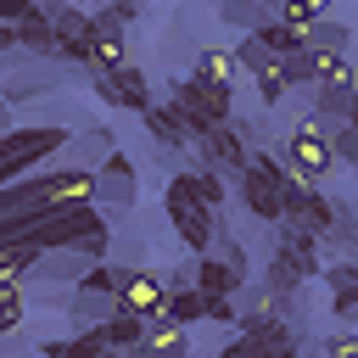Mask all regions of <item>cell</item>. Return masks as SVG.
Returning a JSON list of instances; mask_svg holds the SVG:
<instances>
[{"label": "cell", "mask_w": 358, "mask_h": 358, "mask_svg": "<svg viewBox=\"0 0 358 358\" xmlns=\"http://www.w3.org/2000/svg\"><path fill=\"white\" fill-rule=\"evenodd\" d=\"M218 252H224L235 268H246V252H241V241H229V235H224V241H218Z\"/></svg>", "instance_id": "cell-31"}, {"label": "cell", "mask_w": 358, "mask_h": 358, "mask_svg": "<svg viewBox=\"0 0 358 358\" xmlns=\"http://www.w3.org/2000/svg\"><path fill=\"white\" fill-rule=\"evenodd\" d=\"M90 263H101V257H90V252H78V246H50L45 257H39V280L45 285H78L84 274H90Z\"/></svg>", "instance_id": "cell-11"}, {"label": "cell", "mask_w": 358, "mask_h": 358, "mask_svg": "<svg viewBox=\"0 0 358 358\" xmlns=\"http://www.w3.org/2000/svg\"><path fill=\"white\" fill-rule=\"evenodd\" d=\"M207 319H213V324H241V308H235V296H213Z\"/></svg>", "instance_id": "cell-29"}, {"label": "cell", "mask_w": 358, "mask_h": 358, "mask_svg": "<svg viewBox=\"0 0 358 358\" xmlns=\"http://www.w3.org/2000/svg\"><path fill=\"white\" fill-rule=\"evenodd\" d=\"M207 308H213V296H207L201 285H173V291H168V302H162V319L201 324V319H207Z\"/></svg>", "instance_id": "cell-16"}, {"label": "cell", "mask_w": 358, "mask_h": 358, "mask_svg": "<svg viewBox=\"0 0 358 358\" xmlns=\"http://www.w3.org/2000/svg\"><path fill=\"white\" fill-rule=\"evenodd\" d=\"M196 73H201V78H213V84H229V90H235L241 56H235V50H201V56H196Z\"/></svg>", "instance_id": "cell-21"}, {"label": "cell", "mask_w": 358, "mask_h": 358, "mask_svg": "<svg viewBox=\"0 0 358 358\" xmlns=\"http://www.w3.org/2000/svg\"><path fill=\"white\" fill-rule=\"evenodd\" d=\"M112 151V129L106 123H95V129H78L73 140H67V151L62 157H73L78 168H101V157Z\"/></svg>", "instance_id": "cell-17"}, {"label": "cell", "mask_w": 358, "mask_h": 358, "mask_svg": "<svg viewBox=\"0 0 358 358\" xmlns=\"http://www.w3.org/2000/svg\"><path fill=\"white\" fill-rule=\"evenodd\" d=\"M319 347H324L330 358H358V336H324Z\"/></svg>", "instance_id": "cell-30"}, {"label": "cell", "mask_w": 358, "mask_h": 358, "mask_svg": "<svg viewBox=\"0 0 358 358\" xmlns=\"http://www.w3.org/2000/svg\"><path fill=\"white\" fill-rule=\"evenodd\" d=\"M117 308H123V302H117V291L90 285V280H78V285H73V296H67V319H73V330H95V324H106Z\"/></svg>", "instance_id": "cell-8"}, {"label": "cell", "mask_w": 358, "mask_h": 358, "mask_svg": "<svg viewBox=\"0 0 358 358\" xmlns=\"http://www.w3.org/2000/svg\"><path fill=\"white\" fill-rule=\"evenodd\" d=\"M129 62V45L123 39H95V56H90V73H112Z\"/></svg>", "instance_id": "cell-25"}, {"label": "cell", "mask_w": 358, "mask_h": 358, "mask_svg": "<svg viewBox=\"0 0 358 358\" xmlns=\"http://www.w3.org/2000/svg\"><path fill=\"white\" fill-rule=\"evenodd\" d=\"M330 313H336V319H347V324H358V285L330 291Z\"/></svg>", "instance_id": "cell-28"}, {"label": "cell", "mask_w": 358, "mask_h": 358, "mask_svg": "<svg viewBox=\"0 0 358 358\" xmlns=\"http://www.w3.org/2000/svg\"><path fill=\"white\" fill-rule=\"evenodd\" d=\"M145 313H129V308H117L106 324H101V336H106V347L112 352H140V341H145Z\"/></svg>", "instance_id": "cell-15"}, {"label": "cell", "mask_w": 358, "mask_h": 358, "mask_svg": "<svg viewBox=\"0 0 358 358\" xmlns=\"http://www.w3.org/2000/svg\"><path fill=\"white\" fill-rule=\"evenodd\" d=\"M22 313H28L22 285H0V336H11V330L22 324Z\"/></svg>", "instance_id": "cell-24"}, {"label": "cell", "mask_w": 358, "mask_h": 358, "mask_svg": "<svg viewBox=\"0 0 358 358\" xmlns=\"http://www.w3.org/2000/svg\"><path fill=\"white\" fill-rule=\"evenodd\" d=\"M218 17L252 34V28H263V22H268V0H218Z\"/></svg>", "instance_id": "cell-22"}, {"label": "cell", "mask_w": 358, "mask_h": 358, "mask_svg": "<svg viewBox=\"0 0 358 358\" xmlns=\"http://www.w3.org/2000/svg\"><path fill=\"white\" fill-rule=\"evenodd\" d=\"M324 129H330V140H336V157L358 168V129H352L347 117H336V123H324Z\"/></svg>", "instance_id": "cell-26"}, {"label": "cell", "mask_w": 358, "mask_h": 358, "mask_svg": "<svg viewBox=\"0 0 358 358\" xmlns=\"http://www.w3.org/2000/svg\"><path fill=\"white\" fill-rule=\"evenodd\" d=\"M39 257H45V252H39L34 241H22V235H17V241H0V285H22V280L39 268Z\"/></svg>", "instance_id": "cell-13"}, {"label": "cell", "mask_w": 358, "mask_h": 358, "mask_svg": "<svg viewBox=\"0 0 358 358\" xmlns=\"http://www.w3.org/2000/svg\"><path fill=\"white\" fill-rule=\"evenodd\" d=\"M90 90H95V101H106V106H129V112H145V106H151V78H145V67H134V62H123V67H112V73H90Z\"/></svg>", "instance_id": "cell-6"}, {"label": "cell", "mask_w": 358, "mask_h": 358, "mask_svg": "<svg viewBox=\"0 0 358 358\" xmlns=\"http://www.w3.org/2000/svg\"><path fill=\"white\" fill-rule=\"evenodd\" d=\"M308 6H313V11H319V17H324V11H330V6H336V0H308Z\"/></svg>", "instance_id": "cell-32"}, {"label": "cell", "mask_w": 358, "mask_h": 358, "mask_svg": "<svg viewBox=\"0 0 358 358\" xmlns=\"http://www.w3.org/2000/svg\"><path fill=\"white\" fill-rule=\"evenodd\" d=\"M274 229H280V241H274V252H268V280H263V285L280 291V296H296V285L324 268V241H319L313 229L291 224V218H280Z\"/></svg>", "instance_id": "cell-2"}, {"label": "cell", "mask_w": 358, "mask_h": 358, "mask_svg": "<svg viewBox=\"0 0 358 358\" xmlns=\"http://www.w3.org/2000/svg\"><path fill=\"white\" fill-rule=\"evenodd\" d=\"M140 117H145V134L157 140V151H162V157H173V151H185V145H190V129H185V117H179L173 106H145Z\"/></svg>", "instance_id": "cell-12"}, {"label": "cell", "mask_w": 358, "mask_h": 358, "mask_svg": "<svg viewBox=\"0 0 358 358\" xmlns=\"http://www.w3.org/2000/svg\"><path fill=\"white\" fill-rule=\"evenodd\" d=\"M252 78H257V101H263V106H280V101L296 90V84H291V73H285V56H280V62H268L263 73H252Z\"/></svg>", "instance_id": "cell-20"}, {"label": "cell", "mask_w": 358, "mask_h": 358, "mask_svg": "<svg viewBox=\"0 0 358 358\" xmlns=\"http://www.w3.org/2000/svg\"><path fill=\"white\" fill-rule=\"evenodd\" d=\"M101 207L106 213H123V207H134L140 201V173H134V157H123L117 145L101 157Z\"/></svg>", "instance_id": "cell-7"}, {"label": "cell", "mask_w": 358, "mask_h": 358, "mask_svg": "<svg viewBox=\"0 0 358 358\" xmlns=\"http://www.w3.org/2000/svg\"><path fill=\"white\" fill-rule=\"evenodd\" d=\"M274 17H280V22H291V28H313V22H319V11H313L308 0H280V6H274Z\"/></svg>", "instance_id": "cell-27"}, {"label": "cell", "mask_w": 358, "mask_h": 358, "mask_svg": "<svg viewBox=\"0 0 358 358\" xmlns=\"http://www.w3.org/2000/svg\"><path fill=\"white\" fill-rule=\"evenodd\" d=\"M78 201H101V173L95 168H39L34 179H11L0 185V218H39L50 207H78Z\"/></svg>", "instance_id": "cell-1"}, {"label": "cell", "mask_w": 358, "mask_h": 358, "mask_svg": "<svg viewBox=\"0 0 358 358\" xmlns=\"http://www.w3.org/2000/svg\"><path fill=\"white\" fill-rule=\"evenodd\" d=\"M140 352H151V358H168V352H190V324H179V319H151L145 324V341H140Z\"/></svg>", "instance_id": "cell-14"}, {"label": "cell", "mask_w": 358, "mask_h": 358, "mask_svg": "<svg viewBox=\"0 0 358 358\" xmlns=\"http://www.w3.org/2000/svg\"><path fill=\"white\" fill-rule=\"evenodd\" d=\"M285 162L296 168V179H313V185H319V179H330V168L341 162V157H336V140H330V129L319 123V112H313V106L285 129Z\"/></svg>", "instance_id": "cell-5"}, {"label": "cell", "mask_w": 358, "mask_h": 358, "mask_svg": "<svg viewBox=\"0 0 358 358\" xmlns=\"http://www.w3.org/2000/svg\"><path fill=\"white\" fill-rule=\"evenodd\" d=\"M67 129H56V123H28V129H6L0 134V185H11V179H22V173H34V168H45L50 157H62L67 151Z\"/></svg>", "instance_id": "cell-3"}, {"label": "cell", "mask_w": 358, "mask_h": 358, "mask_svg": "<svg viewBox=\"0 0 358 358\" xmlns=\"http://www.w3.org/2000/svg\"><path fill=\"white\" fill-rule=\"evenodd\" d=\"M168 280H157L151 268H129L123 274V291H117V302L129 308V313H145V319H162V302H168Z\"/></svg>", "instance_id": "cell-9"}, {"label": "cell", "mask_w": 358, "mask_h": 358, "mask_svg": "<svg viewBox=\"0 0 358 358\" xmlns=\"http://www.w3.org/2000/svg\"><path fill=\"white\" fill-rule=\"evenodd\" d=\"M162 213H168V224L179 229V241H185L190 252H213V246H218V207H207V201L190 190L185 168L162 185Z\"/></svg>", "instance_id": "cell-4"}, {"label": "cell", "mask_w": 358, "mask_h": 358, "mask_svg": "<svg viewBox=\"0 0 358 358\" xmlns=\"http://www.w3.org/2000/svg\"><path fill=\"white\" fill-rule=\"evenodd\" d=\"M308 45H313V50H347V45H352V28H347V22H336V17L324 11V17L308 28Z\"/></svg>", "instance_id": "cell-23"}, {"label": "cell", "mask_w": 358, "mask_h": 358, "mask_svg": "<svg viewBox=\"0 0 358 358\" xmlns=\"http://www.w3.org/2000/svg\"><path fill=\"white\" fill-rule=\"evenodd\" d=\"M313 67H319V84H336V90H358V67L347 62V50H313Z\"/></svg>", "instance_id": "cell-19"}, {"label": "cell", "mask_w": 358, "mask_h": 358, "mask_svg": "<svg viewBox=\"0 0 358 358\" xmlns=\"http://www.w3.org/2000/svg\"><path fill=\"white\" fill-rule=\"evenodd\" d=\"M274 56H296V50H308V28H291V22H280V17H268L263 28H252Z\"/></svg>", "instance_id": "cell-18"}, {"label": "cell", "mask_w": 358, "mask_h": 358, "mask_svg": "<svg viewBox=\"0 0 358 358\" xmlns=\"http://www.w3.org/2000/svg\"><path fill=\"white\" fill-rule=\"evenodd\" d=\"M207 162H218V168H229V173H241L246 162H252V151H246V134L235 129V123H213L207 129V140L196 145Z\"/></svg>", "instance_id": "cell-10"}]
</instances>
